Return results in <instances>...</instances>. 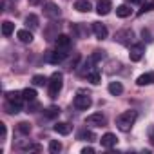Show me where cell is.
<instances>
[{
  "mask_svg": "<svg viewBox=\"0 0 154 154\" xmlns=\"http://www.w3.org/2000/svg\"><path fill=\"white\" fill-rule=\"evenodd\" d=\"M136 118H138V112H136V111H125V112H122V114L116 118V127H118L122 132H129L131 127L134 125Z\"/></svg>",
  "mask_w": 154,
  "mask_h": 154,
  "instance_id": "6da1fadb",
  "label": "cell"
},
{
  "mask_svg": "<svg viewBox=\"0 0 154 154\" xmlns=\"http://www.w3.org/2000/svg\"><path fill=\"white\" fill-rule=\"evenodd\" d=\"M47 87H49V98H56L58 93L62 91L63 87V74L62 72H53L51 74V80L47 82Z\"/></svg>",
  "mask_w": 154,
  "mask_h": 154,
  "instance_id": "7a4b0ae2",
  "label": "cell"
},
{
  "mask_svg": "<svg viewBox=\"0 0 154 154\" xmlns=\"http://www.w3.org/2000/svg\"><path fill=\"white\" fill-rule=\"evenodd\" d=\"M85 123L87 125H93V127H103L107 123V118L102 114V112H93L85 118Z\"/></svg>",
  "mask_w": 154,
  "mask_h": 154,
  "instance_id": "3957f363",
  "label": "cell"
},
{
  "mask_svg": "<svg viewBox=\"0 0 154 154\" xmlns=\"http://www.w3.org/2000/svg\"><path fill=\"white\" fill-rule=\"evenodd\" d=\"M91 105H93V100H91V96L78 94V96L74 98V107H76V109H80V111H87Z\"/></svg>",
  "mask_w": 154,
  "mask_h": 154,
  "instance_id": "277c9868",
  "label": "cell"
},
{
  "mask_svg": "<svg viewBox=\"0 0 154 154\" xmlns=\"http://www.w3.org/2000/svg\"><path fill=\"white\" fill-rule=\"evenodd\" d=\"M143 53H145V45H143V44H134V45H131V51H129L131 62H140L141 56H143Z\"/></svg>",
  "mask_w": 154,
  "mask_h": 154,
  "instance_id": "5b68a950",
  "label": "cell"
},
{
  "mask_svg": "<svg viewBox=\"0 0 154 154\" xmlns=\"http://www.w3.org/2000/svg\"><path fill=\"white\" fill-rule=\"evenodd\" d=\"M60 8L54 4V2H47L45 6H44V15L47 17V18H51V20H54V18H58L60 17Z\"/></svg>",
  "mask_w": 154,
  "mask_h": 154,
  "instance_id": "8992f818",
  "label": "cell"
},
{
  "mask_svg": "<svg viewBox=\"0 0 154 154\" xmlns=\"http://www.w3.org/2000/svg\"><path fill=\"white\" fill-rule=\"evenodd\" d=\"M67 56V53H65V49H62V47H58L56 51H53V53H49V56H47V62L49 63H60L63 58Z\"/></svg>",
  "mask_w": 154,
  "mask_h": 154,
  "instance_id": "52a82bcc",
  "label": "cell"
},
{
  "mask_svg": "<svg viewBox=\"0 0 154 154\" xmlns=\"http://www.w3.org/2000/svg\"><path fill=\"white\" fill-rule=\"evenodd\" d=\"M111 9H112V2H111V0H100L98 6H96V13H98L100 17L109 15V13H111Z\"/></svg>",
  "mask_w": 154,
  "mask_h": 154,
  "instance_id": "ba28073f",
  "label": "cell"
},
{
  "mask_svg": "<svg viewBox=\"0 0 154 154\" xmlns=\"http://www.w3.org/2000/svg\"><path fill=\"white\" fill-rule=\"evenodd\" d=\"M93 31H94V35H96L98 40H105L107 35H109L107 27H105L103 24H100V22H93Z\"/></svg>",
  "mask_w": 154,
  "mask_h": 154,
  "instance_id": "9c48e42d",
  "label": "cell"
},
{
  "mask_svg": "<svg viewBox=\"0 0 154 154\" xmlns=\"http://www.w3.org/2000/svg\"><path fill=\"white\" fill-rule=\"evenodd\" d=\"M116 141H118V138H116L112 132H107V134H103V136L100 138V143H102V147H105V149L114 147V145H116Z\"/></svg>",
  "mask_w": 154,
  "mask_h": 154,
  "instance_id": "30bf717a",
  "label": "cell"
},
{
  "mask_svg": "<svg viewBox=\"0 0 154 154\" xmlns=\"http://www.w3.org/2000/svg\"><path fill=\"white\" fill-rule=\"evenodd\" d=\"M136 84H138L140 87H143V85H150V84H154V72H145V74H141V76H138V80H136Z\"/></svg>",
  "mask_w": 154,
  "mask_h": 154,
  "instance_id": "8fae6325",
  "label": "cell"
},
{
  "mask_svg": "<svg viewBox=\"0 0 154 154\" xmlns=\"http://www.w3.org/2000/svg\"><path fill=\"white\" fill-rule=\"evenodd\" d=\"M17 38H18L22 44H31V42H33V33H31L29 29H20V31L17 33Z\"/></svg>",
  "mask_w": 154,
  "mask_h": 154,
  "instance_id": "7c38bea8",
  "label": "cell"
},
{
  "mask_svg": "<svg viewBox=\"0 0 154 154\" xmlns=\"http://www.w3.org/2000/svg\"><path fill=\"white\" fill-rule=\"evenodd\" d=\"M54 132H58V134H62V136H67L69 132H71V125L67 123V122H58V123H54Z\"/></svg>",
  "mask_w": 154,
  "mask_h": 154,
  "instance_id": "4fadbf2b",
  "label": "cell"
},
{
  "mask_svg": "<svg viewBox=\"0 0 154 154\" xmlns=\"http://www.w3.org/2000/svg\"><path fill=\"white\" fill-rule=\"evenodd\" d=\"M54 42H56V47H62V49H67V47L71 45V36H67V35H56V38H54Z\"/></svg>",
  "mask_w": 154,
  "mask_h": 154,
  "instance_id": "5bb4252c",
  "label": "cell"
},
{
  "mask_svg": "<svg viewBox=\"0 0 154 154\" xmlns=\"http://www.w3.org/2000/svg\"><path fill=\"white\" fill-rule=\"evenodd\" d=\"M125 38H132V31H131V29L118 31V33H116V36H114V40H116V42H120V44H125V45H127V40H125Z\"/></svg>",
  "mask_w": 154,
  "mask_h": 154,
  "instance_id": "9a60e30c",
  "label": "cell"
},
{
  "mask_svg": "<svg viewBox=\"0 0 154 154\" xmlns=\"http://www.w3.org/2000/svg\"><path fill=\"white\" fill-rule=\"evenodd\" d=\"M6 100H8V102H13V103H22L24 96H22V93H18V91H8V93H6Z\"/></svg>",
  "mask_w": 154,
  "mask_h": 154,
  "instance_id": "2e32d148",
  "label": "cell"
},
{
  "mask_svg": "<svg viewBox=\"0 0 154 154\" xmlns=\"http://www.w3.org/2000/svg\"><path fill=\"white\" fill-rule=\"evenodd\" d=\"M74 9L80 11V13H89L91 11V2L89 0H78V2L74 4Z\"/></svg>",
  "mask_w": 154,
  "mask_h": 154,
  "instance_id": "e0dca14e",
  "label": "cell"
},
{
  "mask_svg": "<svg viewBox=\"0 0 154 154\" xmlns=\"http://www.w3.org/2000/svg\"><path fill=\"white\" fill-rule=\"evenodd\" d=\"M131 13H132V9H131L127 4H122V6L116 8V15H118L120 18H127V17H131Z\"/></svg>",
  "mask_w": 154,
  "mask_h": 154,
  "instance_id": "ac0fdd59",
  "label": "cell"
},
{
  "mask_svg": "<svg viewBox=\"0 0 154 154\" xmlns=\"http://www.w3.org/2000/svg\"><path fill=\"white\" fill-rule=\"evenodd\" d=\"M13 31H15V24H13V22H9V20L2 22V35H4V36H11Z\"/></svg>",
  "mask_w": 154,
  "mask_h": 154,
  "instance_id": "d6986e66",
  "label": "cell"
},
{
  "mask_svg": "<svg viewBox=\"0 0 154 154\" xmlns=\"http://www.w3.org/2000/svg\"><path fill=\"white\" fill-rule=\"evenodd\" d=\"M109 93L114 94V96H118V94L123 93V85H122L120 82H111V84H109Z\"/></svg>",
  "mask_w": 154,
  "mask_h": 154,
  "instance_id": "ffe728a7",
  "label": "cell"
},
{
  "mask_svg": "<svg viewBox=\"0 0 154 154\" xmlns=\"http://www.w3.org/2000/svg\"><path fill=\"white\" fill-rule=\"evenodd\" d=\"M87 82H91L93 85H98V84L102 82L100 72H98V71H91V72H87Z\"/></svg>",
  "mask_w": 154,
  "mask_h": 154,
  "instance_id": "44dd1931",
  "label": "cell"
},
{
  "mask_svg": "<svg viewBox=\"0 0 154 154\" xmlns=\"http://www.w3.org/2000/svg\"><path fill=\"white\" fill-rule=\"evenodd\" d=\"M22 96H24V100H27V102H35V100H36V91H35L33 87H27V89L22 91Z\"/></svg>",
  "mask_w": 154,
  "mask_h": 154,
  "instance_id": "7402d4cb",
  "label": "cell"
},
{
  "mask_svg": "<svg viewBox=\"0 0 154 154\" xmlns=\"http://www.w3.org/2000/svg\"><path fill=\"white\" fill-rule=\"evenodd\" d=\"M6 111H8L9 114H17V112H20V111H22V105H20V103L8 102V103H6Z\"/></svg>",
  "mask_w": 154,
  "mask_h": 154,
  "instance_id": "603a6c76",
  "label": "cell"
},
{
  "mask_svg": "<svg viewBox=\"0 0 154 154\" xmlns=\"http://www.w3.org/2000/svg\"><path fill=\"white\" fill-rule=\"evenodd\" d=\"M78 140H87V141H93V140H96V136H94V132H91V131L84 129V131H80V132H78Z\"/></svg>",
  "mask_w": 154,
  "mask_h": 154,
  "instance_id": "cb8c5ba5",
  "label": "cell"
},
{
  "mask_svg": "<svg viewBox=\"0 0 154 154\" xmlns=\"http://www.w3.org/2000/svg\"><path fill=\"white\" fill-rule=\"evenodd\" d=\"M26 24H27V27L36 29V27H38V17H36V15H27V17H26Z\"/></svg>",
  "mask_w": 154,
  "mask_h": 154,
  "instance_id": "d4e9b609",
  "label": "cell"
},
{
  "mask_svg": "<svg viewBox=\"0 0 154 154\" xmlns=\"http://www.w3.org/2000/svg\"><path fill=\"white\" fill-rule=\"evenodd\" d=\"M60 150H62V143L58 140H51L49 141V152L51 154H58Z\"/></svg>",
  "mask_w": 154,
  "mask_h": 154,
  "instance_id": "484cf974",
  "label": "cell"
},
{
  "mask_svg": "<svg viewBox=\"0 0 154 154\" xmlns=\"http://www.w3.org/2000/svg\"><path fill=\"white\" fill-rule=\"evenodd\" d=\"M33 84H35L36 87H44V85L47 84V78H45L44 74H35V76H33Z\"/></svg>",
  "mask_w": 154,
  "mask_h": 154,
  "instance_id": "4316f807",
  "label": "cell"
},
{
  "mask_svg": "<svg viewBox=\"0 0 154 154\" xmlns=\"http://www.w3.org/2000/svg\"><path fill=\"white\" fill-rule=\"evenodd\" d=\"M58 114H60V107H56V105H51V107L45 109V116L47 118H56Z\"/></svg>",
  "mask_w": 154,
  "mask_h": 154,
  "instance_id": "83f0119b",
  "label": "cell"
},
{
  "mask_svg": "<svg viewBox=\"0 0 154 154\" xmlns=\"http://www.w3.org/2000/svg\"><path fill=\"white\" fill-rule=\"evenodd\" d=\"M18 131H20L22 134H29V132H31V123H27V122H20V123H18Z\"/></svg>",
  "mask_w": 154,
  "mask_h": 154,
  "instance_id": "f1b7e54d",
  "label": "cell"
},
{
  "mask_svg": "<svg viewBox=\"0 0 154 154\" xmlns=\"http://www.w3.org/2000/svg\"><path fill=\"white\" fill-rule=\"evenodd\" d=\"M154 9V4H143L141 6V9L138 11V15H143V13H149V11H152Z\"/></svg>",
  "mask_w": 154,
  "mask_h": 154,
  "instance_id": "f546056e",
  "label": "cell"
},
{
  "mask_svg": "<svg viewBox=\"0 0 154 154\" xmlns=\"http://www.w3.org/2000/svg\"><path fill=\"white\" fill-rule=\"evenodd\" d=\"M100 58H103V51H94V53H93V56H91V62L94 63V62H98Z\"/></svg>",
  "mask_w": 154,
  "mask_h": 154,
  "instance_id": "4dcf8cb0",
  "label": "cell"
},
{
  "mask_svg": "<svg viewBox=\"0 0 154 154\" xmlns=\"http://www.w3.org/2000/svg\"><path fill=\"white\" fill-rule=\"evenodd\" d=\"M0 134H2V140H6V134H8V129L4 123H0Z\"/></svg>",
  "mask_w": 154,
  "mask_h": 154,
  "instance_id": "1f68e13d",
  "label": "cell"
},
{
  "mask_svg": "<svg viewBox=\"0 0 154 154\" xmlns=\"http://www.w3.org/2000/svg\"><path fill=\"white\" fill-rule=\"evenodd\" d=\"M93 152H94L93 147H84V149H82V154H93Z\"/></svg>",
  "mask_w": 154,
  "mask_h": 154,
  "instance_id": "d6a6232c",
  "label": "cell"
},
{
  "mask_svg": "<svg viewBox=\"0 0 154 154\" xmlns=\"http://www.w3.org/2000/svg\"><path fill=\"white\" fill-rule=\"evenodd\" d=\"M40 2H42V0H29L31 6H36V4H40Z\"/></svg>",
  "mask_w": 154,
  "mask_h": 154,
  "instance_id": "836d02e7",
  "label": "cell"
},
{
  "mask_svg": "<svg viewBox=\"0 0 154 154\" xmlns=\"http://www.w3.org/2000/svg\"><path fill=\"white\" fill-rule=\"evenodd\" d=\"M127 2H134V4H140L141 0H127Z\"/></svg>",
  "mask_w": 154,
  "mask_h": 154,
  "instance_id": "e575fe53",
  "label": "cell"
}]
</instances>
